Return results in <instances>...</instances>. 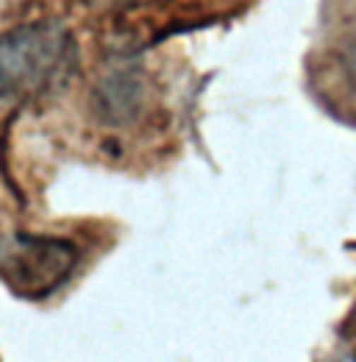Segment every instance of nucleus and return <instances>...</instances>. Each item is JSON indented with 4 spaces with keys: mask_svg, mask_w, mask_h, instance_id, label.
Here are the masks:
<instances>
[{
    "mask_svg": "<svg viewBox=\"0 0 356 362\" xmlns=\"http://www.w3.org/2000/svg\"><path fill=\"white\" fill-rule=\"evenodd\" d=\"M76 62L78 45L61 23L17 25L0 37V98L25 100L50 92L73 73Z\"/></svg>",
    "mask_w": 356,
    "mask_h": 362,
    "instance_id": "obj_1",
    "label": "nucleus"
},
{
    "mask_svg": "<svg viewBox=\"0 0 356 362\" xmlns=\"http://www.w3.org/2000/svg\"><path fill=\"white\" fill-rule=\"evenodd\" d=\"M78 268V248L61 237L11 234L0 240V279L25 298L56 293Z\"/></svg>",
    "mask_w": 356,
    "mask_h": 362,
    "instance_id": "obj_2",
    "label": "nucleus"
},
{
    "mask_svg": "<svg viewBox=\"0 0 356 362\" xmlns=\"http://www.w3.org/2000/svg\"><path fill=\"white\" fill-rule=\"evenodd\" d=\"M150 81L136 67H117L95 87V112L109 129H131L150 112Z\"/></svg>",
    "mask_w": 356,
    "mask_h": 362,
    "instance_id": "obj_3",
    "label": "nucleus"
},
{
    "mask_svg": "<svg viewBox=\"0 0 356 362\" xmlns=\"http://www.w3.org/2000/svg\"><path fill=\"white\" fill-rule=\"evenodd\" d=\"M331 62H334L337 84L356 100V20L340 28L331 47Z\"/></svg>",
    "mask_w": 356,
    "mask_h": 362,
    "instance_id": "obj_4",
    "label": "nucleus"
},
{
    "mask_svg": "<svg viewBox=\"0 0 356 362\" xmlns=\"http://www.w3.org/2000/svg\"><path fill=\"white\" fill-rule=\"evenodd\" d=\"M112 3H150V0H112Z\"/></svg>",
    "mask_w": 356,
    "mask_h": 362,
    "instance_id": "obj_5",
    "label": "nucleus"
}]
</instances>
